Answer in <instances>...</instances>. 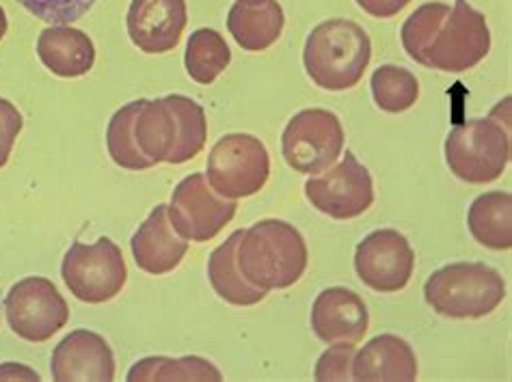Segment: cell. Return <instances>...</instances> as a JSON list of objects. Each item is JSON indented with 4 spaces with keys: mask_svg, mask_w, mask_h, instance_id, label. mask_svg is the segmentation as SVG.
Listing matches in <instances>:
<instances>
[{
    "mask_svg": "<svg viewBox=\"0 0 512 382\" xmlns=\"http://www.w3.org/2000/svg\"><path fill=\"white\" fill-rule=\"evenodd\" d=\"M236 199H225L208 182L204 173H191L175 186L167 206L175 231L191 242H210L234 221Z\"/></svg>",
    "mask_w": 512,
    "mask_h": 382,
    "instance_id": "10",
    "label": "cell"
},
{
    "mask_svg": "<svg viewBox=\"0 0 512 382\" xmlns=\"http://www.w3.org/2000/svg\"><path fill=\"white\" fill-rule=\"evenodd\" d=\"M450 171L467 184H489L510 162V117L497 119V108L484 119L456 124L446 139Z\"/></svg>",
    "mask_w": 512,
    "mask_h": 382,
    "instance_id": "5",
    "label": "cell"
},
{
    "mask_svg": "<svg viewBox=\"0 0 512 382\" xmlns=\"http://www.w3.org/2000/svg\"><path fill=\"white\" fill-rule=\"evenodd\" d=\"M61 277L78 300L102 305L124 290L128 268L117 244L111 238H100L93 244L74 242L63 257Z\"/></svg>",
    "mask_w": 512,
    "mask_h": 382,
    "instance_id": "7",
    "label": "cell"
},
{
    "mask_svg": "<svg viewBox=\"0 0 512 382\" xmlns=\"http://www.w3.org/2000/svg\"><path fill=\"white\" fill-rule=\"evenodd\" d=\"M143 104L145 100H137L121 106L111 117L109 128H106V147H109V156L117 167L126 171H147L156 167L154 162L141 152L137 139H134V121H137Z\"/></svg>",
    "mask_w": 512,
    "mask_h": 382,
    "instance_id": "24",
    "label": "cell"
},
{
    "mask_svg": "<svg viewBox=\"0 0 512 382\" xmlns=\"http://www.w3.org/2000/svg\"><path fill=\"white\" fill-rule=\"evenodd\" d=\"M18 3L37 20L52 26H65L87 16L96 0H18Z\"/></svg>",
    "mask_w": 512,
    "mask_h": 382,
    "instance_id": "28",
    "label": "cell"
},
{
    "mask_svg": "<svg viewBox=\"0 0 512 382\" xmlns=\"http://www.w3.org/2000/svg\"><path fill=\"white\" fill-rule=\"evenodd\" d=\"M504 298L502 272L482 262L443 266L424 283L426 305L452 320H480L500 307Z\"/></svg>",
    "mask_w": 512,
    "mask_h": 382,
    "instance_id": "4",
    "label": "cell"
},
{
    "mask_svg": "<svg viewBox=\"0 0 512 382\" xmlns=\"http://www.w3.org/2000/svg\"><path fill=\"white\" fill-rule=\"evenodd\" d=\"M417 357L407 339L379 335L355 352L353 380H415Z\"/></svg>",
    "mask_w": 512,
    "mask_h": 382,
    "instance_id": "20",
    "label": "cell"
},
{
    "mask_svg": "<svg viewBox=\"0 0 512 382\" xmlns=\"http://www.w3.org/2000/svg\"><path fill=\"white\" fill-rule=\"evenodd\" d=\"M7 29H9L7 13H5V9H3V7H0V42H3V37L7 35Z\"/></svg>",
    "mask_w": 512,
    "mask_h": 382,
    "instance_id": "33",
    "label": "cell"
},
{
    "mask_svg": "<svg viewBox=\"0 0 512 382\" xmlns=\"http://www.w3.org/2000/svg\"><path fill=\"white\" fill-rule=\"evenodd\" d=\"M186 22V0H132L126 18L130 42L145 54L171 52Z\"/></svg>",
    "mask_w": 512,
    "mask_h": 382,
    "instance_id": "14",
    "label": "cell"
},
{
    "mask_svg": "<svg viewBox=\"0 0 512 382\" xmlns=\"http://www.w3.org/2000/svg\"><path fill=\"white\" fill-rule=\"evenodd\" d=\"M22 126H24V119L18 108L9 100L0 98V169L9 162L11 149L16 145Z\"/></svg>",
    "mask_w": 512,
    "mask_h": 382,
    "instance_id": "30",
    "label": "cell"
},
{
    "mask_svg": "<svg viewBox=\"0 0 512 382\" xmlns=\"http://www.w3.org/2000/svg\"><path fill=\"white\" fill-rule=\"evenodd\" d=\"M206 177L225 199L258 195L271 175V156L266 145L253 134H225L214 143L208 156Z\"/></svg>",
    "mask_w": 512,
    "mask_h": 382,
    "instance_id": "6",
    "label": "cell"
},
{
    "mask_svg": "<svg viewBox=\"0 0 512 382\" xmlns=\"http://www.w3.org/2000/svg\"><path fill=\"white\" fill-rule=\"evenodd\" d=\"M5 316L20 339L44 344L70 320V307L50 279L26 277L7 292Z\"/></svg>",
    "mask_w": 512,
    "mask_h": 382,
    "instance_id": "11",
    "label": "cell"
},
{
    "mask_svg": "<svg viewBox=\"0 0 512 382\" xmlns=\"http://www.w3.org/2000/svg\"><path fill=\"white\" fill-rule=\"evenodd\" d=\"M370 326L363 298L346 288L322 290L312 305V331L325 344H359Z\"/></svg>",
    "mask_w": 512,
    "mask_h": 382,
    "instance_id": "16",
    "label": "cell"
},
{
    "mask_svg": "<svg viewBox=\"0 0 512 382\" xmlns=\"http://www.w3.org/2000/svg\"><path fill=\"white\" fill-rule=\"evenodd\" d=\"M355 344H331L316 363V380H353Z\"/></svg>",
    "mask_w": 512,
    "mask_h": 382,
    "instance_id": "29",
    "label": "cell"
},
{
    "mask_svg": "<svg viewBox=\"0 0 512 382\" xmlns=\"http://www.w3.org/2000/svg\"><path fill=\"white\" fill-rule=\"evenodd\" d=\"M0 380H42L35 370L20 363H3L0 365Z\"/></svg>",
    "mask_w": 512,
    "mask_h": 382,
    "instance_id": "32",
    "label": "cell"
},
{
    "mask_svg": "<svg viewBox=\"0 0 512 382\" xmlns=\"http://www.w3.org/2000/svg\"><path fill=\"white\" fill-rule=\"evenodd\" d=\"M372 59L370 35L353 20L333 18L307 35L303 65L316 87L346 91L359 85Z\"/></svg>",
    "mask_w": 512,
    "mask_h": 382,
    "instance_id": "3",
    "label": "cell"
},
{
    "mask_svg": "<svg viewBox=\"0 0 512 382\" xmlns=\"http://www.w3.org/2000/svg\"><path fill=\"white\" fill-rule=\"evenodd\" d=\"M469 234L493 251L512 249V195L506 190L480 195L467 212Z\"/></svg>",
    "mask_w": 512,
    "mask_h": 382,
    "instance_id": "22",
    "label": "cell"
},
{
    "mask_svg": "<svg viewBox=\"0 0 512 382\" xmlns=\"http://www.w3.org/2000/svg\"><path fill=\"white\" fill-rule=\"evenodd\" d=\"M238 268L260 290H288L307 268V244L294 225L266 218L242 231L236 249Z\"/></svg>",
    "mask_w": 512,
    "mask_h": 382,
    "instance_id": "2",
    "label": "cell"
},
{
    "mask_svg": "<svg viewBox=\"0 0 512 382\" xmlns=\"http://www.w3.org/2000/svg\"><path fill=\"white\" fill-rule=\"evenodd\" d=\"M137 266L152 277H163L182 264L188 242L169 221L167 206H156L130 240Z\"/></svg>",
    "mask_w": 512,
    "mask_h": 382,
    "instance_id": "17",
    "label": "cell"
},
{
    "mask_svg": "<svg viewBox=\"0 0 512 382\" xmlns=\"http://www.w3.org/2000/svg\"><path fill=\"white\" fill-rule=\"evenodd\" d=\"M355 3L368 13L372 18H394L398 13L407 7L411 0H355Z\"/></svg>",
    "mask_w": 512,
    "mask_h": 382,
    "instance_id": "31",
    "label": "cell"
},
{
    "mask_svg": "<svg viewBox=\"0 0 512 382\" xmlns=\"http://www.w3.org/2000/svg\"><path fill=\"white\" fill-rule=\"evenodd\" d=\"M448 13H450V5L446 3H426L420 9H415L407 18V22L402 24V31H400L402 46H404V52H407L415 63L424 65L426 50L430 42H433V37L437 35L443 20L448 18Z\"/></svg>",
    "mask_w": 512,
    "mask_h": 382,
    "instance_id": "27",
    "label": "cell"
},
{
    "mask_svg": "<svg viewBox=\"0 0 512 382\" xmlns=\"http://www.w3.org/2000/svg\"><path fill=\"white\" fill-rule=\"evenodd\" d=\"M37 57L59 78H78L93 70L96 46L91 37L74 26H48L37 39Z\"/></svg>",
    "mask_w": 512,
    "mask_h": 382,
    "instance_id": "18",
    "label": "cell"
},
{
    "mask_svg": "<svg viewBox=\"0 0 512 382\" xmlns=\"http://www.w3.org/2000/svg\"><path fill=\"white\" fill-rule=\"evenodd\" d=\"M232 63L225 37L214 29H197L188 37L184 65L186 74L199 85H212Z\"/></svg>",
    "mask_w": 512,
    "mask_h": 382,
    "instance_id": "23",
    "label": "cell"
},
{
    "mask_svg": "<svg viewBox=\"0 0 512 382\" xmlns=\"http://www.w3.org/2000/svg\"><path fill=\"white\" fill-rule=\"evenodd\" d=\"M415 268V251L407 236L396 229H376L355 249L357 277L370 290L394 294L409 285Z\"/></svg>",
    "mask_w": 512,
    "mask_h": 382,
    "instance_id": "13",
    "label": "cell"
},
{
    "mask_svg": "<svg viewBox=\"0 0 512 382\" xmlns=\"http://www.w3.org/2000/svg\"><path fill=\"white\" fill-rule=\"evenodd\" d=\"M134 139L154 165H184L206 147V113L188 95H165L145 100L134 121Z\"/></svg>",
    "mask_w": 512,
    "mask_h": 382,
    "instance_id": "1",
    "label": "cell"
},
{
    "mask_svg": "<svg viewBox=\"0 0 512 382\" xmlns=\"http://www.w3.org/2000/svg\"><path fill=\"white\" fill-rule=\"evenodd\" d=\"M344 149L340 117L325 108H307L296 113L281 136V154L288 167L303 175L325 173Z\"/></svg>",
    "mask_w": 512,
    "mask_h": 382,
    "instance_id": "8",
    "label": "cell"
},
{
    "mask_svg": "<svg viewBox=\"0 0 512 382\" xmlns=\"http://www.w3.org/2000/svg\"><path fill=\"white\" fill-rule=\"evenodd\" d=\"M305 197L320 214L335 221H348L372 206L374 182L370 171L346 149L338 165L329 167L325 175L309 177L305 182Z\"/></svg>",
    "mask_w": 512,
    "mask_h": 382,
    "instance_id": "12",
    "label": "cell"
},
{
    "mask_svg": "<svg viewBox=\"0 0 512 382\" xmlns=\"http://www.w3.org/2000/svg\"><path fill=\"white\" fill-rule=\"evenodd\" d=\"M286 16L277 0H236L229 9L227 31L247 52H264L284 33Z\"/></svg>",
    "mask_w": 512,
    "mask_h": 382,
    "instance_id": "19",
    "label": "cell"
},
{
    "mask_svg": "<svg viewBox=\"0 0 512 382\" xmlns=\"http://www.w3.org/2000/svg\"><path fill=\"white\" fill-rule=\"evenodd\" d=\"M242 238V229L234 231L219 249H214L208 259V281L212 290L225 303L236 307H253L266 298V290L255 288L238 268L236 249Z\"/></svg>",
    "mask_w": 512,
    "mask_h": 382,
    "instance_id": "21",
    "label": "cell"
},
{
    "mask_svg": "<svg viewBox=\"0 0 512 382\" xmlns=\"http://www.w3.org/2000/svg\"><path fill=\"white\" fill-rule=\"evenodd\" d=\"M50 374L57 382H111L115 378V357L109 341L87 329L72 331L52 352Z\"/></svg>",
    "mask_w": 512,
    "mask_h": 382,
    "instance_id": "15",
    "label": "cell"
},
{
    "mask_svg": "<svg viewBox=\"0 0 512 382\" xmlns=\"http://www.w3.org/2000/svg\"><path fill=\"white\" fill-rule=\"evenodd\" d=\"M370 89L376 106L385 113H404L420 98V83L415 74L398 65H381L370 78Z\"/></svg>",
    "mask_w": 512,
    "mask_h": 382,
    "instance_id": "25",
    "label": "cell"
},
{
    "mask_svg": "<svg viewBox=\"0 0 512 382\" xmlns=\"http://www.w3.org/2000/svg\"><path fill=\"white\" fill-rule=\"evenodd\" d=\"M491 50V31L484 13L467 0H456L448 18L430 42L424 67L437 72H467Z\"/></svg>",
    "mask_w": 512,
    "mask_h": 382,
    "instance_id": "9",
    "label": "cell"
},
{
    "mask_svg": "<svg viewBox=\"0 0 512 382\" xmlns=\"http://www.w3.org/2000/svg\"><path fill=\"white\" fill-rule=\"evenodd\" d=\"M128 380H223V374L201 357H147L132 367Z\"/></svg>",
    "mask_w": 512,
    "mask_h": 382,
    "instance_id": "26",
    "label": "cell"
}]
</instances>
